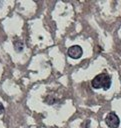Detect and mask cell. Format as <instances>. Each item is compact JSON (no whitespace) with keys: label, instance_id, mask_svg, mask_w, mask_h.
Listing matches in <instances>:
<instances>
[{"label":"cell","instance_id":"obj_1","mask_svg":"<svg viewBox=\"0 0 121 128\" xmlns=\"http://www.w3.org/2000/svg\"><path fill=\"white\" fill-rule=\"evenodd\" d=\"M110 86H111V78L106 73L98 74L92 80V87L95 89L103 88L104 90H107L110 88Z\"/></svg>","mask_w":121,"mask_h":128},{"label":"cell","instance_id":"obj_3","mask_svg":"<svg viewBox=\"0 0 121 128\" xmlns=\"http://www.w3.org/2000/svg\"><path fill=\"white\" fill-rule=\"evenodd\" d=\"M83 54V50L82 48L79 46V45H74V46H71L69 49H68V56L73 58V59H78L82 56Z\"/></svg>","mask_w":121,"mask_h":128},{"label":"cell","instance_id":"obj_2","mask_svg":"<svg viewBox=\"0 0 121 128\" xmlns=\"http://www.w3.org/2000/svg\"><path fill=\"white\" fill-rule=\"evenodd\" d=\"M105 122H106L107 126L110 127V128H118V127H119V124H120L119 117H118L114 112H110V113L106 116Z\"/></svg>","mask_w":121,"mask_h":128},{"label":"cell","instance_id":"obj_5","mask_svg":"<svg viewBox=\"0 0 121 128\" xmlns=\"http://www.w3.org/2000/svg\"><path fill=\"white\" fill-rule=\"evenodd\" d=\"M4 112V106H3V104L0 102V114H2Z\"/></svg>","mask_w":121,"mask_h":128},{"label":"cell","instance_id":"obj_4","mask_svg":"<svg viewBox=\"0 0 121 128\" xmlns=\"http://www.w3.org/2000/svg\"><path fill=\"white\" fill-rule=\"evenodd\" d=\"M14 47H15V50H16L17 52L22 51V49H23V43H22V41L16 40V41L14 42Z\"/></svg>","mask_w":121,"mask_h":128}]
</instances>
